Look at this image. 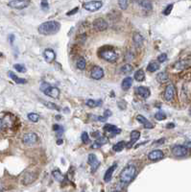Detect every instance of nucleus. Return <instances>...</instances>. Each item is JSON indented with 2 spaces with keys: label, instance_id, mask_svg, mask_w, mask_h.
I'll return each mask as SVG.
<instances>
[{
  "label": "nucleus",
  "instance_id": "obj_1",
  "mask_svg": "<svg viewBox=\"0 0 191 192\" xmlns=\"http://www.w3.org/2000/svg\"><path fill=\"white\" fill-rule=\"evenodd\" d=\"M61 29V24L60 22L56 20H49L42 23L38 26V31L41 35L43 36H52L57 34Z\"/></svg>",
  "mask_w": 191,
  "mask_h": 192
},
{
  "label": "nucleus",
  "instance_id": "obj_2",
  "mask_svg": "<svg viewBox=\"0 0 191 192\" xmlns=\"http://www.w3.org/2000/svg\"><path fill=\"white\" fill-rule=\"evenodd\" d=\"M137 168L134 165H127L120 173V181L123 183H130L136 177Z\"/></svg>",
  "mask_w": 191,
  "mask_h": 192
},
{
  "label": "nucleus",
  "instance_id": "obj_3",
  "mask_svg": "<svg viewBox=\"0 0 191 192\" xmlns=\"http://www.w3.org/2000/svg\"><path fill=\"white\" fill-rule=\"evenodd\" d=\"M42 90L45 95L50 96L52 98H59V96H60V90L58 87L52 86L47 83H44L42 85Z\"/></svg>",
  "mask_w": 191,
  "mask_h": 192
},
{
  "label": "nucleus",
  "instance_id": "obj_4",
  "mask_svg": "<svg viewBox=\"0 0 191 192\" xmlns=\"http://www.w3.org/2000/svg\"><path fill=\"white\" fill-rule=\"evenodd\" d=\"M103 6V2L102 1H98V0H93V1H89L86 2L83 5V8L86 11L90 12H96L98 10H100Z\"/></svg>",
  "mask_w": 191,
  "mask_h": 192
},
{
  "label": "nucleus",
  "instance_id": "obj_5",
  "mask_svg": "<svg viewBox=\"0 0 191 192\" xmlns=\"http://www.w3.org/2000/svg\"><path fill=\"white\" fill-rule=\"evenodd\" d=\"M30 5L29 0H13V1L9 2L8 6L13 8V9H17V10H22L25 9Z\"/></svg>",
  "mask_w": 191,
  "mask_h": 192
},
{
  "label": "nucleus",
  "instance_id": "obj_6",
  "mask_svg": "<svg viewBox=\"0 0 191 192\" xmlns=\"http://www.w3.org/2000/svg\"><path fill=\"white\" fill-rule=\"evenodd\" d=\"M172 154L178 158L185 157L188 154V148L185 145H175L172 148Z\"/></svg>",
  "mask_w": 191,
  "mask_h": 192
},
{
  "label": "nucleus",
  "instance_id": "obj_7",
  "mask_svg": "<svg viewBox=\"0 0 191 192\" xmlns=\"http://www.w3.org/2000/svg\"><path fill=\"white\" fill-rule=\"evenodd\" d=\"M101 58H103L104 60L109 62H116L117 58H118V55L113 52V51H111V50H105V51H102L101 54Z\"/></svg>",
  "mask_w": 191,
  "mask_h": 192
},
{
  "label": "nucleus",
  "instance_id": "obj_8",
  "mask_svg": "<svg viewBox=\"0 0 191 192\" xmlns=\"http://www.w3.org/2000/svg\"><path fill=\"white\" fill-rule=\"evenodd\" d=\"M175 86L173 84H169L165 87V91H164V99L167 102H170L173 100L174 95H175Z\"/></svg>",
  "mask_w": 191,
  "mask_h": 192
},
{
  "label": "nucleus",
  "instance_id": "obj_9",
  "mask_svg": "<svg viewBox=\"0 0 191 192\" xmlns=\"http://www.w3.org/2000/svg\"><path fill=\"white\" fill-rule=\"evenodd\" d=\"M22 141L24 144L27 145H31V144H34L38 141V135L35 133H28L25 134L22 138Z\"/></svg>",
  "mask_w": 191,
  "mask_h": 192
},
{
  "label": "nucleus",
  "instance_id": "obj_10",
  "mask_svg": "<svg viewBox=\"0 0 191 192\" xmlns=\"http://www.w3.org/2000/svg\"><path fill=\"white\" fill-rule=\"evenodd\" d=\"M87 162L91 166V170L92 172H95L97 170V168L99 167L100 165V162L98 161L97 157L95 156L94 154H90L89 155V158H87Z\"/></svg>",
  "mask_w": 191,
  "mask_h": 192
},
{
  "label": "nucleus",
  "instance_id": "obj_11",
  "mask_svg": "<svg viewBox=\"0 0 191 192\" xmlns=\"http://www.w3.org/2000/svg\"><path fill=\"white\" fill-rule=\"evenodd\" d=\"M108 23L105 19L103 18H96L93 21V27L97 31H105L108 29Z\"/></svg>",
  "mask_w": 191,
  "mask_h": 192
},
{
  "label": "nucleus",
  "instance_id": "obj_12",
  "mask_svg": "<svg viewBox=\"0 0 191 192\" xmlns=\"http://www.w3.org/2000/svg\"><path fill=\"white\" fill-rule=\"evenodd\" d=\"M163 157H164V154L161 150H153L152 152H150L148 155V158L152 162L160 161Z\"/></svg>",
  "mask_w": 191,
  "mask_h": 192
},
{
  "label": "nucleus",
  "instance_id": "obj_13",
  "mask_svg": "<svg viewBox=\"0 0 191 192\" xmlns=\"http://www.w3.org/2000/svg\"><path fill=\"white\" fill-rule=\"evenodd\" d=\"M43 58L47 62H53L56 59V53L51 48H47L43 52Z\"/></svg>",
  "mask_w": 191,
  "mask_h": 192
},
{
  "label": "nucleus",
  "instance_id": "obj_14",
  "mask_svg": "<svg viewBox=\"0 0 191 192\" xmlns=\"http://www.w3.org/2000/svg\"><path fill=\"white\" fill-rule=\"evenodd\" d=\"M91 77L94 80H100L104 77V70L100 66H94L91 70Z\"/></svg>",
  "mask_w": 191,
  "mask_h": 192
},
{
  "label": "nucleus",
  "instance_id": "obj_15",
  "mask_svg": "<svg viewBox=\"0 0 191 192\" xmlns=\"http://www.w3.org/2000/svg\"><path fill=\"white\" fill-rule=\"evenodd\" d=\"M140 138V133L138 131H133L131 133V140L128 142V143H126V147L130 149L134 143H136Z\"/></svg>",
  "mask_w": 191,
  "mask_h": 192
},
{
  "label": "nucleus",
  "instance_id": "obj_16",
  "mask_svg": "<svg viewBox=\"0 0 191 192\" xmlns=\"http://www.w3.org/2000/svg\"><path fill=\"white\" fill-rule=\"evenodd\" d=\"M104 130L107 133H109V134L113 135H113H115V134H118L121 133V130L119 129V128H117L114 125H111V124H106L104 126Z\"/></svg>",
  "mask_w": 191,
  "mask_h": 192
},
{
  "label": "nucleus",
  "instance_id": "obj_17",
  "mask_svg": "<svg viewBox=\"0 0 191 192\" xmlns=\"http://www.w3.org/2000/svg\"><path fill=\"white\" fill-rule=\"evenodd\" d=\"M109 142V139L108 138L106 137H98V138L95 140V142L91 145V148L92 149H97V148H100L102 147L103 145H105V144H107Z\"/></svg>",
  "mask_w": 191,
  "mask_h": 192
},
{
  "label": "nucleus",
  "instance_id": "obj_18",
  "mask_svg": "<svg viewBox=\"0 0 191 192\" xmlns=\"http://www.w3.org/2000/svg\"><path fill=\"white\" fill-rule=\"evenodd\" d=\"M137 93L140 96L142 99H147L151 94L150 90L146 86H138L137 89Z\"/></svg>",
  "mask_w": 191,
  "mask_h": 192
},
{
  "label": "nucleus",
  "instance_id": "obj_19",
  "mask_svg": "<svg viewBox=\"0 0 191 192\" xmlns=\"http://www.w3.org/2000/svg\"><path fill=\"white\" fill-rule=\"evenodd\" d=\"M137 120L139 123H141L143 125V127H144L145 129H153V128H154V125L151 123L148 119H146L143 115H140V114L137 115Z\"/></svg>",
  "mask_w": 191,
  "mask_h": 192
},
{
  "label": "nucleus",
  "instance_id": "obj_20",
  "mask_svg": "<svg viewBox=\"0 0 191 192\" xmlns=\"http://www.w3.org/2000/svg\"><path fill=\"white\" fill-rule=\"evenodd\" d=\"M116 167H117V164L114 163L113 165H111L110 167H109V169L106 171L105 176H104V181L106 182H109L111 180V178H113V174L114 170L116 169Z\"/></svg>",
  "mask_w": 191,
  "mask_h": 192
},
{
  "label": "nucleus",
  "instance_id": "obj_21",
  "mask_svg": "<svg viewBox=\"0 0 191 192\" xmlns=\"http://www.w3.org/2000/svg\"><path fill=\"white\" fill-rule=\"evenodd\" d=\"M133 78L131 77H127L125 78L123 81H122V84H121V89L123 90H129L131 89V86H133Z\"/></svg>",
  "mask_w": 191,
  "mask_h": 192
},
{
  "label": "nucleus",
  "instance_id": "obj_22",
  "mask_svg": "<svg viewBox=\"0 0 191 192\" xmlns=\"http://www.w3.org/2000/svg\"><path fill=\"white\" fill-rule=\"evenodd\" d=\"M9 76H10V78L13 80L14 82H15L17 84H26L27 83V80H25V79H23V78H19V77H18L17 75H15L13 71H9Z\"/></svg>",
  "mask_w": 191,
  "mask_h": 192
},
{
  "label": "nucleus",
  "instance_id": "obj_23",
  "mask_svg": "<svg viewBox=\"0 0 191 192\" xmlns=\"http://www.w3.org/2000/svg\"><path fill=\"white\" fill-rule=\"evenodd\" d=\"M137 3L143 8V9H145L147 11L152 10V8H153L152 3H151L150 0H137Z\"/></svg>",
  "mask_w": 191,
  "mask_h": 192
},
{
  "label": "nucleus",
  "instance_id": "obj_24",
  "mask_svg": "<svg viewBox=\"0 0 191 192\" xmlns=\"http://www.w3.org/2000/svg\"><path fill=\"white\" fill-rule=\"evenodd\" d=\"M52 175H53V177L56 181H58L60 182H65V176L62 174V172L60 170H54L52 172Z\"/></svg>",
  "mask_w": 191,
  "mask_h": 192
},
{
  "label": "nucleus",
  "instance_id": "obj_25",
  "mask_svg": "<svg viewBox=\"0 0 191 192\" xmlns=\"http://www.w3.org/2000/svg\"><path fill=\"white\" fill-rule=\"evenodd\" d=\"M133 39V42L137 44V46H141L143 44V41H144L143 37L139 33H134Z\"/></svg>",
  "mask_w": 191,
  "mask_h": 192
},
{
  "label": "nucleus",
  "instance_id": "obj_26",
  "mask_svg": "<svg viewBox=\"0 0 191 192\" xmlns=\"http://www.w3.org/2000/svg\"><path fill=\"white\" fill-rule=\"evenodd\" d=\"M134 79L137 80V82H142L145 80V73L142 69H138L136 73H134Z\"/></svg>",
  "mask_w": 191,
  "mask_h": 192
},
{
  "label": "nucleus",
  "instance_id": "obj_27",
  "mask_svg": "<svg viewBox=\"0 0 191 192\" xmlns=\"http://www.w3.org/2000/svg\"><path fill=\"white\" fill-rule=\"evenodd\" d=\"M168 79H169V76H168V74L166 73V72H161V73H158L157 75V81L158 83H164Z\"/></svg>",
  "mask_w": 191,
  "mask_h": 192
},
{
  "label": "nucleus",
  "instance_id": "obj_28",
  "mask_svg": "<svg viewBox=\"0 0 191 192\" xmlns=\"http://www.w3.org/2000/svg\"><path fill=\"white\" fill-rule=\"evenodd\" d=\"M160 69V63L157 62H150L148 66H147V70L149 72H155V71H157Z\"/></svg>",
  "mask_w": 191,
  "mask_h": 192
},
{
  "label": "nucleus",
  "instance_id": "obj_29",
  "mask_svg": "<svg viewBox=\"0 0 191 192\" xmlns=\"http://www.w3.org/2000/svg\"><path fill=\"white\" fill-rule=\"evenodd\" d=\"M126 143L125 141H119L118 143L114 144L113 147V150L114 152H121L125 147H126Z\"/></svg>",
  "mask_w": 191,
  "mask_h": 192
},
{
  "label": "nucleus",
  "instance_id": "obj_30",
  "mask_svg": "<svg viewBox=\"0 0 191 192\" xmlns=\"http://www.w3.org/2000/svg\"><path fill=\"white\" fill-rule=\"evenodd\" d=\"M86 106H89L90 108H95V107H98V106L101 105L102 100L96 101V100H93V99H89V100H86Z\"/></svg>",
  "mask_w": 191,
  "mask_h": 192
},
{
  "label": "nucleus",
  "instance_id": "obj_31",
  "mask_svg": "<svg viewBox=\"0 0 191 192\" xmlns=\"http://www.w3.org/2000/svg\"><path fill=\"white\" fill-rule=\"evenodd\" d=\"M27 117H28V119L30 120V121L34 122V123H37L38 121V119H39V115L38 114H35V113L28 114Z\"/></svg>",
  "mask_w": 191,
  "mask_h": 192
},
{
  "label": "nucleus",
  "instance_id": "obj_32",
  "mask_svg": "<svg viewBox=\"0 0 191 192\" xmlns=\"http://www.w3.org/2000/svg\"><path fill=\"white\" fill-rule=\"evenodd\" d=\"M120 71L122 72V73H125V74H128V73H131V72L133 71V66L131 65H124L121 68H120Z\"/></svg>",
  "mask_w": 191,
  "mask_h": 192
},
{
  "label": "nucleus",
  "instance_id": "obj_33",
  "mask_svg": "<svg viewBox=\"0 0 191 192\" xmlns=\"http://www.w3.org/2000/svg\"><path fill=\"white\" fill-rule=\"evenodd\" d=\"M86 60L84 58H81L77 62V67L80 70H84L86 68Z\"/></svg>",
  "mask_w": 191,
  "mask_h": 192
},
{
  "label": "nucleus",
  "instance_id": "obj_34",
  "mask_svg": "<svg viewBox=\"0 0 191 192\" xmlns=\"http://www.w3.org/2000/svg\"><path fill=\"white\" fill-rule=\"evenodd\" d=\"M42 103H43V105L45 107L49 108L51 110H58V111L60 110V108L57 107V105H56V104H54V103H51V102H42Z\"/></svg>",
  "mask_w": 191,
  "mask_h": 192
},
{
  "label": "nucleus",
  "instance_id": "obj_35",
  "mask_svg": "<svg viewBox=\"0 0 191 192\" xmlns=\"http://www.w3.org/2000/svg\"><path fill=\"white\" fill-rule=\"evenodd\" d=\"M118 5L122 10H126L129 5V0H118Z\"/></svg>",
  "mask_w": 191,
  "mask_h": 192
},
{
  "label": "nucleus",
  "instance_id": "obj_36",
  "mask_svg": "<svg viewBox=\"0 0 191 192\" xmlns=\"http://www.w3.org/2000/svg\"><path fill=\"white\" fill-rule=\"evenodd\" d=\"M14 67L17 71L20 72V73H24V72H26V67L23 65H20V63H17V65H14Z\"/></svg>",
  "mask_w": 191,
  "mask_h": 192
},
{
  "label": "nucleus",
  "instance_id": "obj_37",
  "mask_svg": "<svg viewBox=\"0 0 191 192\" xmlns=\"http://www.w3.org/2000/svg\"><path fill=\"white\" fill-rule=\"evenodd\" d=\"M81 138H82L83 143H85V144H86V143H90V137H89V134H87L86 132H84V133L82 134V137H81Z\"/></svg>",
  "mask_w": 191,
  "mask_h": 192
},
{
  "label": "nucleus",
  "instance_id": "obj_38",
  "mask_svg": "<svg viewBox=\"0 0 191 192\" xmlns=\"http://www.w3.org/2000/svg\"><path fill=\"white\" fill-rule=\"evenodd\" d=\"M155 118L157 119V120H164L165 118H166V114L163 113V111H158V113H157L156 114H155Z\"/></svg>",
  "mask_w": 191,
  "mask_h": 192
},
{
  "label": "nucleus",
  "instance_id": "obj_39",
  "mask_svg": "<svg viewBox=\"0 0 191 192\" xmlns=\"http://www.w3.org/2000/svg\"><path fill=\"white\" fill-rule=\"evenodd\" d=\"M167 60V54L166 53H161V55H158L157 61L158 62H164Z\"/></svg>",
  "mask_w": 191,
  "mask_h": 192
},
{
  "label": "nucleus",
  "instance_id": "obj_40",
  "mask_svg": "<svg viewBox=\"0 0 191 192\" xmlns=\"http://www.w3.org/2000/svg\"><path fill=\"white\" fill-rule=\"evenodd\" d=\"M172 9H173V4L167 5V7L165 8V10L163 11V14H164V15H168V14L172 12Z\"/></svg>",
  "mask_w": 191,
  "mask_h": 192
},
{
  "label": "nucleus",
  "instance_id": "obj_41",
  "mask_svg": "<svg viewBox=\"0 0 191 192\" xmlns=\"http://www.w3.org/2000/svg\"><path fill=\"white\" fill-rule=\"evenodd\" d=\"M41 6H42V9L43 11H47L48 10V1L47 0H42V3H41Z\"/></svg>",
  "mask_w": 191,
  "mask_h": 192
},
{
  "label": "nucleus",
  "instance_id": "obj_42",
  "mask_svg": "<svg viewBox=\"0 0 191 192\" xmlns=\"http://www.w3.org/2000/svg\"><path fill=\"white\" fill-rule=\"evenodd\" d=\"M53 130L55 132H62V127L60 126V125H58V124H55L53 126Z\"/></svg>",
  "mask_w": 191,
  "mask_h": 192
},
{
  "label": "nucleus",
  "instance_id": "obj_43",
  "mask_svg": "<svg viewBox=\"0 0 191 192\" xmlns=\"http://www.w3.org/2000/svg\"><path fill=\"white\" fill-rule=\"evenodd\" d=\"M111 114H113V113H111L110 110H105V113H104V115H103V117H104V118H106V119H108V117L111 116Z\"/></svg>",
  "mask_w": 191,
  "mask_h": 192
},
{
  "label": "nucleus",
  "instance_id": "obj_44",
  "mask_svg": "<svg viewBox=\"0 0 191 192\" xmlns=\"http://www.w3.org/2000/svg\"><path fill=\"white\" fill-rule=\"evenodd\" d=\"M79 11V8L78 7H76V8H74V9L72 10V11H70V12H68L66 14L67 15H72V14H76L77 12Z\"/></svg>",
  "mask_w": 191,
  "mask_h": 192
},
{
  "label": "nucleus",
  "instance_id": "obj_45",
  "mask_svg": "<svg viewBox=\"0 0 191 192\" xmlns=\"http://www.w3.org/2000/svg\"><path fill=\"white\" fill-rule=\"evenodd\" d=\"M163 142H164V138H161V139H160V140L156 141L155 144H156V145H160V143H163Z\"/></svg>",
  "mask_w": 191,
  "mask_h": 192
},
{
  "label": "nucleus",
  "instance_id": "obj_46",
  "mask_svg": "<svg viewBox=\"0 0 191 192\" xmlns=\"http://www.w3.org/2000/svg\"><path fill=\"white\" fill-rule=\"evenodd\" d=\"M174 127H175V125H174L173 123H168V124L166 125V128H167V129H170V128H174Z\"/></svg>",
  "mask_w": 191,
  "mask_h": 192
},
{
  "label": "nucleus",
  "instance_id": "obj_47",
  "mask_svg": "<svg viewBox=\"0 0 191 192\" xmlns=\"http://www.w3.org/2000/svg\"><path fill=\"white\" fill-rule=\"evenodd\" d=\"M14 35H11V36H10V41H11V43H13V42H14Z\"/></svg>",
  "mask_w": 191,
  "mask_h": 192
},
{
  "label": "nucleus",
  "instance_id": "obj_48",
  "mask_svg": "<svg viewBox=\"0 0 191 192\" xmlns=\"http://www.w3.org/2000/svg\"><path fill=\"white\" fill-rule=\"evenodd\" d=\"M2 127H3V121H2L1 119H0V130L2 129Z\"/></svg>",
  "mask_w": 191,
  "mask_h": 192
},
{
  "label": "nucleus",
  "instance_id": "obj_49",
  "mask_svg": "<svg viewBox=\"0 0 191 192\" xmlns=\"http://www.w3.org/2000/svg\"><path fill=\"white\" fill-rule=\"evenodd\" d=\"M57 143L59 144V145H61V144L62 143V139H59V140L57 141Z\"/></svg>",
  "mask_w": 191,
  "mask_h": 192
},
{
  "label": "nucleus",
  "instance_id": "obj_50",
  "mask_svg": "<svg viewBox=\"0 0 191 192\" xmlns=\"http://www.w3.org/2000/svg\"><path fill=\"white\" fill-rule=\"evenodd\" d=\"M113 192H119V191H113Z\"/></svg>",
  "mask_w": 191,
  "mask_h": 192
},
{
  "label": "nucleus",
  "instance_id": "obj_51",
  "mask_svg": "<svg viewBox=\"0 0 191 192\" xmlns=\"http://www.w3.org/2000/svg\"><path fill=\"white\" fill-rule=\"evenodd\" d=\"M83 192H84V191H83Z\"/></svg>",
  "mask_w": 191,
  "mask_h": 192
}]
</instances>
